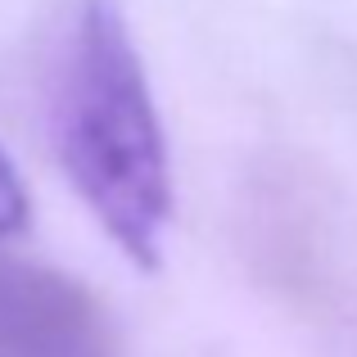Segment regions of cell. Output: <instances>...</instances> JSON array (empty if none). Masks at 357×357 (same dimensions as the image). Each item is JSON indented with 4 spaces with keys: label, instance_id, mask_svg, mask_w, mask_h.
Here are the masks:
<instances>
[{
    "label": "cell",
    "instance_id": "1",
    "mask_svg": "<svg viewBox=\"0 0 357 357\" xmlns=\"http://www.w3.org/2000/svg\"><path fill=\"white\" fill-rule=\"evenodd\" d=\"M54 154L122 258L158 271L172 227V163L145 59L118 0H82L54 82Z\"/></svg>",
    "mask_w": 357,
    "mask_h": 357
},
{
    "label": "cell",
    "instance_id": "2",
    "mask_svg": "<svg viewBox=\"0 0 357 357\" xmlns=\"http://www.w3.org/2000/svg\"><path fill=\"white\" fill-rule=\"evenodd\" d=\"M240 249L249 271L289 303H312L326 289L331 204L326 185L298 158H267L244 176Z\"/></svg>",
    "mask_w": 357,
    "mask_h": 357
},
{
    "label": "cell",
    "instance_id": "3",
    "mask_svg": "<svg viewBox=\"0 0 357 357\" xmlns=\"http://www.w3.org/2000/svg\"><path fill=\"white\" fill-rule=\"evenodd\" d=\"M0 357H122V344L77 276L0 249Z\"/></svg>",
    "mask_w": 357,
    "mask_h": 357
},
{
    "label": "cell",
    "instance_id": "4",
    "mask_svg": "<svg viewBox=\"0 0 357 357\" xmlns=\"http://www.w3.org/2000/svg\"><path fill=\"white\" fill-rule=\"evenodd\" d=\"M32 222V199H27V185L18 176L14 158L0 149V240H18Z\"/></svg>",
    "mask_w": 357,
    "mask_h": 357
}]
</instances>
